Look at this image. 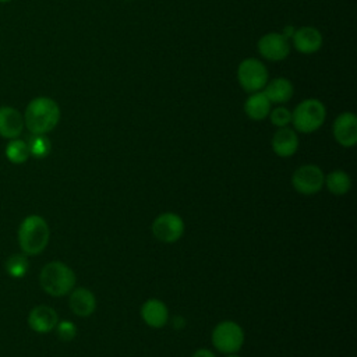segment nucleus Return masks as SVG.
Instances as JSON below:
<instances>
[{
	"label": "nucleus",
	"mask_w": 357,
	"mask_h": 357,
	"mask_svg": "<svg viewBox=\"0 0 357 357\" xmlns=\"http://www.w3.org/2000/svg\"><path fill=\"white\" fill-rule=\"evenodd\" d=\"M24 124L32 134H47L60 121V107L49 96H36L29 100L24 112Z\"/></svg>",
	"instance_id": "f257e3e1"
},
{
	"label": "nucleus",
	"mask_w": 357,
	"mask_h": 357,
	"mask_svg": "<svg viewBox=\"0 0 357 357\" xmlns=\"http://www.w3.org/2000/svg\"><path fill=\"white\" fill-rule=\"evenodd\" d=\"M50 237L47 222L39 215H28L18 227V244L25 255L40 254Z\"/></svg>",
	"instance_id": "f03ea898"
},
{
	"label": "nucleus",
	"mask_w": 357,
	"mask_h": 357,
	"mask_svg": "<svg viewBox=\"0 0 357 357\" xmlns=\"http://www.w3.org/2000/svg\"><path fill=\"white\" fill-rule=\"evenodd\" d=\"M40 287L53 297L68 294L75 284L74 271L60 261L47 262L39 273Z\"/></svg>",
	"instance_id": "7ed1b4c3"
},
{
	"label": "nucleus",
	"mask_w": 357,
	"mask_h": 357,
	"mask_svg": "<svg viewBox=\"0 0 357 357\" xmlns=\"http://www.w3.org/2000/svg\"><path fill=\"white\" fill-rule=\"evenodd\" d=\"M326 109L318 99H305L300 102L291 113V123L294 128L303 134L317 131L325 121Z\"/></svg>",
	"instance_id": "20e7f679"
},
{
	"label": "nucleus",
	"mask_w": 357,
	"mask_h": 357,
	"mask_svg": "<svg viewBox=\"0 0 357 357\" xmlns=\"http://www.w3.org/2000/svg\"><path fill=\"white\" fill-rule=\"evenodd\" d=\"M244 332L241 326L233 321L219 322L212 331V344L225 354H234L243 347Z\"/></svg>",
	"instance_id": "39448f33"
},
{
	"label": "nucleus",
	"mask_w": 357,
	"mask_h": 357,
	"mask_svg": "<svg viewBox=\"0 0 357 357\" xmlns=\"http://www.w3.org/2000/svg\"><path fill=\"white\" fill-rule=\"evenodd\" d=\"M237 78L241 88L247 92H258L268 82V70L257 59H245L238 64Z\"/></svg>",
	"instance_id": "423d86ee"
},
{
	"label": "nucleus",
	"mask_w": 357,
	"mask_h": 357,
	"mask_svg": "<svg viewBox=\"0 0 357 357\" xmlns=\"http://www.w3.org/2000/svg\"><path fill=\"white\" fill-rule=\"evenodd\" d=\"M151 229L156 240L172 244L181 238L184 233V222L177 213L165 212L153 219Z\"/></svg>",
	"instance_id": "0eeeda50"
},
{
	"label": "nucleus",
	"mask_w": 357,
	"mask_h": 357,
	"mask_svg": "<svg viewBox=\"0 0 357 357\" xmlns=\"http://www.w3.org/2000/svg\"><path fill=\"white\" fill-rule=\"evenodd\" d=\"M324 172L315 165L300 166L291 176V184L294 190L301 195L317 194L324 187Z\"/></svg>",
	"instance_id": "6e6552de"
},
{
	"label": "nucleus",
	"mask_w": 357,
	"mask_h": 357,
	"mask_svg": "<svg viewBox=\"0 0 357 357\" xmlns=\"http://www.w3.org/2000/svg\"><path fill=\"white\" fill-rule=\"evenodd\" d=\"M258 52L261 53L262 57L271 61L284 60L290 53L289 39L279 32L265 33L258 40Z\"/></svg>",
	"instance_id": "1a4fd4ad"
},
{
	"label": "nucleus",
	"mask_w": 357,
	"mask_h": 357,
	"mask_svg": "<svg viewBox=\"0 0 357 357\" xmlns=\"http://www.w3.org/2000/svg\"><path fill=\"white\" fill-rule=\"evenodd\" d=\"M333 137L344 148L354 146L357 142V117L351 112L339 114L333 123Z\"/></svg>",
	"instance_id": "9d476101"
},
{
	"label": "nucleus",
	"mask_w": 357,
	"mask_h": 357,
	"mask_svg": "<svg viewBox=\"0 0 357 357\" xmlns=\"http://www.w3.org/2000/svg\"><path fill=\"white\" fill-rule=\"evenodd\" d=\"M59 322L57 312L49 305H36L29 311L28 325L36 333L52 332Z\"/></svg>",
	"instance_id": "9b49d317"
},
{
	"label": "nucleus",
	"mask_w": 357,
	"mask_h": 357,
	"mask_svg": "<svg viewBox=\"0 0 357 357\" xmlns=\"http://www.w3.org/2000/svg\"><path fill=\"white\" fill-rule=\"evenodd\" d=\"M24 116L13 106H0V137L18 138L24 130Z\"/></svg>",
	"instance_id": "f8f14e48"
},
{
	"label": "nucleus",
	"mask_w": 357,
	"mask_h": 357,
	"mask_svg": "<svg viewBox=\"0 0 357 357\" xmlns=\"http://www.w3.org/2000/svg\"><path fill=\"white\" fill-rule=\"evenodd\" d=\"M291 38L294 47L304 54L315 53L322 46V35L314 26H301L294 31Z\"/></svg>",
	"instance_id": "ddd939ff"
},
{
	"label": "nucleus",
	"mask_w": 357,
	"mask_h": 357,
	"mask_svg": "<svg viewBox=\"0 0 357 357\" xmlns=\"http://www.w3.org/2000/svg\"><path fill=\"white\" fill-rule=\"evenodd\" d=\"M141 318L148 326L159 329L167 324L169 311L163 301L158 298H149L141 307Z\"/></svg>",
	"instance_id": "4468645a"
},
{
	"label": "nucleus",
	"mask_w": 357,
	"mask_h": 357,
	"mask_svg": "<svg viewBox=\"0 0 357 357\" xmlns=\"http://www.w3.org/2000/svg\"><path fill=\"white\" fill-rule=\"evenodd\" d=\"M272 149L280 158L293 156L298 149V137L294 130L289 127H280L273 134Z\"/></svg>",
	"instance_id": "2eb2a0df"
},
{
	"label": "nucleus",
	"mask_w": 357,
	"mask_h": 357,
	"mask_svg": "<svg viewBox=\"0 0 357 357\" xmlns=\"http://www.w3.org/2000/svg\"><path fill=\"white\" fill-rule=\"evenodd\" d=\"M68 304H70L71 311L77 317L85 318V317H89L91 314H93V311L96 308V298L91 290H88L85 287H78L71 291Z\"/></svg>",
	"instance_id": "dca6fc26"
},
{
	"label": "nucleus",
	"mask_w": 357,
	"mask_h": 357,
	"mask_svg": "<svg viewBox=\"0 0 357 357\" xmlns=\"http://www.w3.org/2000/svg\"><path fill=\"white\" fill-rule=\"evenodd\" d=\"M264 88V93L271 103H286L293 96V84L283 77L273 78Z\"/></svg>",
	"instance_id": "f3484780"
},
{
	"label": "nucleus",
	"mask_w": 357,
	"mask_h": 357,
	"mask_svg": "<svg viewBox=\"0 0 357 357\" xmlns=\"http://www.w3.org/2000/svg\"><path fill=\"white\" fill-rule=\"evenodd\" d=\"M244 112L251 120H264L269 116L271 102L264 92H252L244 103Z\"/></svg>",
	"instance_id": "a211bd4d"
},
{
	"label": "nucleus",
	"mask_w": 357,
	"mask_h": 357,
	"mask_svg": "<svg viewBox=\"0 0 357 357\" xmlns=\"http://www.w3.org/2000/svg\"><path fill=\"white\" fill-rule=\"evenodd\" d=\"M324 184L326 185V188L329 190L331 194L340 197L350 191L351 178L343 170H332L331 173H328V176H325Z\"/></svg>",
	"instance_id": "6ab92c4d"
},
{
	"label": "nucleus",
	"mask_w": 357,
	"mask_h": 357,
	"mask_svg": "<svg viewBox=\"0 0 357 357\" xmlns=\"http://www.w3.org/2000/svg\"><path fill=\"white\" fill-rule=\"evenodd\" d=\"M6 156L11 163H15V165H21L26 162V159L29 158L28 144L18 138L10 139V142L6 146Z\"/></svg>",
	"instance_id": "aec40b11"
},
{
	"label": "nucleus",
	"mask_w": 357,
	"mask_h": 357,
	"mask_svg": "<svg viewBox=\"0 0 357 357\" xmlns=\"http://www.w3.org/2000/svg\"><path fill=\"white\" fill-rule=\"evenodd\" d=\"M29 265H28V259L25 255L22 254H13L10 255L6 262H4V269L6 272L11 276V278H22L25 276L26 271H28Z\"/></svg>",
	"instance_id": "412c9836"
},
{
	"label": "nucleus",
	"mask_w": 357,
	"mask_h": 357,
	"mask_svg": "<svg viewBox=\"0 0 357 357\" xmlns=\"http://www.w3.org/2000/svg\"><path fill=\"white\" fill-rule=\"evenodd\" d=\"M26 144H28L29 155L35 158H45L50 153V149H52L50 139L45 134H32V137Z\"/></svg>",
	"instance_id": "4be33fe9"
},
{
	"label": "nucleus",
	"mask_w": 357,
	"mask_h": 357,
	"mask_svg": "<svg viewBox=\"0 0 357 357\" xmlns=\"http://www.w3.org/2000/svg\"><path fill=\"white\" fill-rule=\"evenodd\" d=\"M269 119L273 126L276 127H287L289 123H291V112L287 107L279 106L269 112Z\"/></svg>",
	"instance_id": "5701e85b"
},
{
	"label": "nucleus",
	"mask_w": 357,
	"mask_h": 357,
	"mask_svg": "<svg viewBox=\"0 0 357 357\" xmlns=\"http://www.w3.org/2000/svg\"><path fill=\"white\" fill-rule=\"evenodd\" d=\"M56 332L60 340L71 342L77 336V326L71 321H61L56 325Z\"/></svg>",
	"instance_id": "b1692460"
},
{
	"label": "nucleus",
	"mask_w": 357,
	"mask_h": 357,
	"mask_svg": "<svg viewBox=\"0 0 357 357\" xmlns=\"http://www.w3.org/2000/svg\"><path fill=\"white\" fill-rule=\"evenodd\" d=\"M191 357H216V356L208 349H198L197 351H194Z\"/></svg>",
	"instance_id": "393cba45"
},
{
	"label": "nucleus",
	"mask_w": 357,
	"mask_h": 357,
	"mask_svg": "<svg viewBox=\"0 0 357 357\" xmlns=\"http://www.w3.org/2000/svg\"><path fill=\"white\" fill-rule=\"evenodd\" d=\"M294 31H296V29H294V28H293V26H290V25H287V26H284V29H283V32H282V35H283V36H286V38H287V39H289V38H291V36H293V33H294Z\"/></svg>",
	"instance_id": "a878e982"
},
{
	"label": "nucleus",
	"mask_w": 357,
	"mask_h": 357,
	"mask_svg": "<svg viewBox=\"0 0 357 357\" xmlns=\"http://www.w3.org/2000/svg\"><path fill=\"white\" fill-rule=\"evenodd\" d=\"M10 1H11V0H0V3H1V4H4V3H10Z\"/></svg>",
	"instance_id": "bb28decb"
},
{
	"label": "nucleus",
	"mask_w": 357,
	"mask_h": 357,
	"mask_svg": "<svg viewBox=\"0 0 357 357\" xmlns=\"http://www.w3.org/2000/svg\"><path fill=\"white\" fill-rule=\"evenodd\" d=\"M227 357H238V356H236V354H229Z\"/></svg>",
	"instance_id": "cd10ccee"
}]
</instances>
